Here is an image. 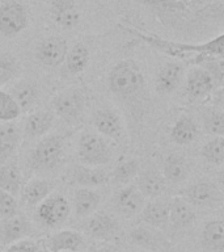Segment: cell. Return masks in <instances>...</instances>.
Segmentation results:
<instances>
[{
    "instance_id": "obj_1",
    "label": "cell",
    "mask_w": 224,
    "mask_h": 252,
    "mask_svg": "<svg viewBox=\"0 0 224 252\" xmlns=\"http://www.w3.org/2000/svg\"><path fill=\"white\" fill-rule=\"evenodd\" d=\"M141 3L160 15L161 21L170 28L182 29L188 24L203 20L223 19V5H216L207 0H140Z\"/></svg>"
},
{
    "instance_id": "obj_2",
    "label": "cell",
    "mask_w": 224,
    "mask_h": 252,
    "mask_svg": "<svg viewBox=\"0 0 224 252\" xmlns=\"http://www.w3.org/2000/svg\"><path fill=\"white\" fill-rule=\"evenodd\" d=\"M108 82L110 91L121 97H130L139 94L145 86L144 75L133 59L118 62L110 70Z\"/></svg>"
},
{
    "instance_id": "obj_3",
    "label": "cell",
    "mask_w": 224,
    "mask_h": 252,
    "mask_svg": "<svg viewBox=\"0 0 224 252\" xmlns=\"http://www.w3.org/2000/svg\"><path fill=\"white\" fill-rule=\"evenodd\" d=\"M78 158L83 165L100 167L109 163L112 150L105 138L100 134L85 131L78 141Z\"/></svg>"
},
{
    "instance_id": "obj_4",
    "label": "cell",
    "mask_w": 224,
    "mask_h": 252,
    "mask_svg": "<svg viewBox=\"0 0 224 252\" xmlns=\"http://www.w3.org/2000/svg\"><path fill=\"white\" fill-rule=\"evenodd\" d=\"M64 153V139L59 134H50L37 143L30 155L31 167L37 171L55 168L62 160Z\"/></svg>"
},
{
    "instance_id": "obj_5",
    "label": "cell",
    "mask_w": 224,
    "mask_h": 252,
    "mask_svg": "<svg viewBox=\"0 0 224 252\" xmlns=\"http://www.w3.org/2000/svg\"><path fill=\"white\" fill-rule=\"evenodd\" d=\"M37 206V218L47 227H59L70 218V201L60 193H50Z\"/></svg>"
},
{
    "instance_id": "obj_6",
    "label": "cell",
    "mask_w": 224,
    "mask_h": 252,
    "mask_svg": "<svg viewBox=\"0 0 224 252\" xmlns=\"http://www.w3.org/2000/svg\"><path fill=\"white\" fill-rule=\"evenodd\" d=\"M29 24L27 8L16 0H8L0 5V34L8 38L16 37Z\"/></svg>"
},
{
    "instance_id": "obj_7",
    "label": "cell",
    "mask_w": 224,
    "mask_h": 252,
    "mask_svg": "<svg viewBox=\"0 0 224 252\" xmlns=\"http://www.w3.org/2000/svg\"><path fill=\"white\" fill-rule=\"evenodd\" d=\"M85 94L78 88H68L55 94L51 101L54 113L67 121H72L82 116L85 108Z\"/></svg>"
},
{
    "instance_id": "obj_8",
    "label": "cell",
    "mask_w": 224,
    "mask_h": 252,
    "mask_svg": "<svg viewBox=\"0 0 224 252\" xmlns=\"http://www.w3.org/2000/svg\"><path fill=\"white\" fill-rule=\"evenodd\" d=\"M181 197L198 208H216L223 202V192L211 181H198L189 185Z\"/></svg>"
},
{
    "instance_id": "obj_9",
    "label": "cell",
    "mask_w": 224,
    "mask_h": 252,
    "mask_svg": "<svg viewBox=\"0 0 224 252\" xmlns=\"http://www.w3.org/2000/svg\"><path fill=\"white\" fill-rule=\"evenodd\" d=\"M130 239L134 244L152 252H168L172 248L169 240L159 228L151 226H138L130 231Z\"/></svg>"
},
{
    "instance_id": "obj_10",
    "label": "cell",
    "mask_w": 224,
    "mask_h": 252,
    "mask_svg": "<svg viewBox=\"0 0 224 252\" xmlns=\"http://www.w3.org/2000/svg\"><path fill=\"white\" fill-rule=\"evenodd\" d=\"M215 86V80L203 67L194 66L186 74V94L192 101L207 97Z\"/></svg>"
},
{
    "instance_id": "obj_11",
    "label": "cell",
    "mask_w": 224,
    "mask_h": 252,
    "mask_svg": "<svg viewBox=\"0 0 224 252\" xmlns=\"http://www.w3.org/2000/svg\"><path fill=\"white\" fill-rule=\"evenodd\" d=\"M68 45L60 35L47 37L37 47V58L47 67H56L62 64L66 59Z\"/></svg>"
},
{
    "instance_id": "obj_12",
    "label": "cell",
    "mask_w": 224,
    "mask_h": 252,
    "mask_svg": "<svg viewBox=\"0 0 224 252\" xmlns=\"http://www.w3.org/2000/svg\"><path fill=\"white\" fill-rule=\"evenodd\" d=\"M33 232L31 222L24 216H12L0 222V243L4 246L27 239Z\"/></svg>"
},
{
    "instance_id": "obj_13",
    "label": "cell",
    "mask_w": 224,
    "mask_h": 252,
    "mask_svg": "<svg viewBox=\"0 0 224 252\" xmlns=\"http://www.w3.org/2000/svg\"><path fill=\"white\" fill-rule=\"evenodd\" d=\"M86 234L93 239L108 242L113 239L119 231V223L113 216L108 213H93L88 217L85 223Z\"/></svg>"
},
{
    "instance_id": "obj_14",
    "label": "cell",
    "mask_w": 224,
    "mask_h": 252,
    "mask_svg": "<svg viewBox=\"0 0 224 252\" xmlns=\"http://www.w3.org/2000/svg\"><path fill=\"white\" fill-rule=\"evenodd\" d=\"M144 205V196L134 184H127L114 197V209L126 218L139 214Z\"/></svg>"
},
{
    "instance_id": "obj_15",
    "label": "cell",
    "mask_w": 224,
    "mask_h": 252,
    "mask_svg": "<svg viewBox=\"0 0 224 252\" xmlns=\"http://www.w3.org/2000/svg\"><path fill=\"white\" fill-rule=\"evenodd\" d=\"M185 68L180 62H167L157 71L155 78V90L157 94H169L181 86Z\"/></svg>"
},
{
    "instance_id": "obj_16",
    "label": "cell",
    "mask_w": 224,
    "mask_h": 252,
    "mask_svg": "<svg viewBox=\"0 0 224 252\" xmlns=\"http://www.w3.org/2000/svg\"><path fill=\"white\" fill-rule=\"evenodd\" d=\"M84 242L85 240L82 232L75 230H62L45 240V248L47 252H79L84 247Z\"/></svg>"
},
{
    "instance_id": "obj_17",
    "label": "cell",
    "mask_w": 224,
    "mask_h": 252,
    "mask_svg": "<svg viewBox=\"0 0 224 252\" xmlns=\"http://www.w3.org/2000/svg\"><path fill=\"white\" fill-rule=\"evenodd\" d=\"M93 125L104 138L119 141L123 133L121 118L112 109H98L93 114Z\"/></svg>"
},
{
    "instance_id": "obj_18",
    "label": "cell",
    "mask_w": 224,
    "mask_h": 252,
    "mask_svg": "<svg viewBox=\"0 0 224 252\" xmlns=\"http://www.w3.org/2000/svg\"><path fill=\"white\" fill-rule=\"evenodd\" d=\"M50 15L53 21L64 29H72L80 21V12L74 0H53Z\"/></svg>"
},
{
    "instance_id": "obj_19",
    "label": "cell",
    "mask_w": 224,
    "mask_h": 252,
    "mask_svg": "<svg viewBox=\"0 0 224 252\" xmlns=\"http://www.w3.org/2000/svg\"><path fill=\"white\" fill-rule=\"evenodd\" d=\"M140 218L147 226L155 228H165L169 223V200L153 198L143 206Z\"/></svg>"
},
{
    "instance_id": "obj_20",
    "label": "cell",
    "mask_w": 224,
    "mask_h": 252,
    "mask_svg": "<svg viewBox=\"0 0 224 252\" xmlns=\"http://www.w3.org/2000/svg\"><path fill=\"white\" fill-rule=\"evenodd\" d=\"M138 189L144 198H157L167 189V181L160 171L149 168L138 173Z\"/></svg>"
},
{
    "instance_id": "obj_21",
    "label": "cell",
    "mask_w": 224,
    "mask_h": 252,
    "mask_svg": "<svg viewBox=\"0 0 224 252\" xmlns=\"http://www.w3.org/2000/svg\"><path fill=\"white\" fill-rule=\"evenodd\" d=\"M196 212L184 197L176 196L169 200V223L176 228H186L196 220Z\"/></svg>"
},
{
    "instance_id": "obj_22",
    "label": "cell",
    "mask_w": 224,
    "mask_h": 252,
    "mask_svg": "<svg viewBox=\"0 0 224 252\" xmlns=\"http://www.w3.org/2000/svg\"><path fill=\"white\" fill-rule=\"evenodd\" d=\"M72 177L76 184L82 188H94L105 185L110 180L109 173L105 169L98 167H89V165L79 164L74 168Z\"/></svg>"
},
{
    "instance_id": "obj_23",
    "label": "cell",
    "mask_w": 224,
    "mask_h": 252,
    "mask_svg": "<svg viewBox=\"0 0 224 252\" xmlns=\"http://www.w3.org/2000/svg\"><path fill=\"white\" fill-rule=\"evenodd\" d=\"M51 190L53 184L50 181L41 177H33L23 185L20 194L28 206H37L50 194Z\"/></svg>"
},
{
    "instance_id": "obj_24",
    "label": "cell",
    "mask_w": 224,
    "mask_h": 252,
    "mask_svg": "<svg viewBox=\"0 0 224 252\" xmlns=\"http://www.w3.org/2000/svg\"><path fill=\"white\" fill-rule=\"evenodd\" d=\"M55 113L51 110H35L25 120V134L29 138H41L51 129Z\"/></svg>"
},
{
    "instance_id": "obj_25",
    "label": "cell",
    "mask_w": 224,
    "mask_h": 252,
    "mask_svg": "<svg viewBox=\"0 0 224 252\" xmlns=\"http://www.w3.org/2000/svg\"><path fill=\"white\" fill-rule=\"evenodd\" d=\"M189 163L181 154H170L163 165V176L167 183L178 184L189 176Z\"/></svg>"
},
{
    "instance_id": "obj_26",
    "label": "cell",
    "mask_w": 224,
    "mask_h": 252,
    "mask_svg": "<svg viewBox=\"0 0 224 252\" xmlns=\"http://www.w3.org/2000/svg\"><path fill=\"white\" fill-rule=\"evenodd\" d=\"M101 202L98 192L90 188H79L74 193V209L78 217H89L96 213Z\"/></svg>"
},
{
    "instance_id": "obj_27",
    "label": "cell",
    "mask_w": 224,
    "mask_h": 252,
    "mask_svg": "<svg viewBox=\"0 0 224 252\" xmlns=\"http://www.w3.org/2000/svg\"><path fill=\"white\" fill-rule=\"evenodd\" d=\"M23 173L16 161H7L0 165V189L17 196L23 189Z\"/></svg>"
},
{
    "instance_id": "obj_28",
    "label": "cell",
    "mask_w": 224,
    "mask_h": 252,
    "mask_svg": "<svg viewBox=\"0 0 224 252\" xmlns=\"http://www.w3.org/2000/svg\"><path fill=\"white\" fill-rule=\"evenodd\" d=\"M20 141V133L13 122H4L0 126V165L7 163L15 154Z\"/></svg>"
},
{
    "instance_id": "obj_29",
    "label": "cell",
    "mask_w": 224,
    "mask_h": 252,
    "mask_svg": "<svg viewBox=\"0 0 224 252\" xmlns=\"http://www.w3.org/2000/svg\"><path fill=\"white\" fill-rule=\"evenodd\" d=\"M11 94L17 102V105L20 106L21 113L31 109L38 100L37 86L29 80H21V82L16 83L15 86L12 87Z\"/></svg>"
},
{
    "instance_id": "obj_30",
    "label": "cell",
    "mask_w": 224,
    "mask_h": 252,
    "mask_svg": "<svg viewBox=\"0 0 224 252\" xmlns=\"http://www.w3.org/2000/svg\"><path fill=\"white\" fill-rule=\"evenodd\" d=\"M170 137L177 145H190L198 137V126L196 125V122L193 121V118L188 117V116H182L173 125Z\"/></svg>"
},
{
    "instance_id": "obj_31",
    "label": "cell",
    "mask_w": 224,
    "mask_h": 252,
    "mask_svg": "<svg viewBox=\"0 0 224 252\" xmlns=\"http://www.w3.org/2000/svg\"><path fill=\"white\" fill-rule=\"evenodd\" d=\"M202 240L208 250L222 252L224 248V224L222 220H212L206 222L202 231Z\"/></svg>"
},
{
    "instance_id": "obj_32",
    "label": "cell",
    "mask_w": 224,
    "mask_h": 252,
    "mask_svg": "<svg viewBox=\"0 0 224 252\" xmlns=\"http://www.w3.org/2000/svg\"><path fill=\"white\" fill-rule=\"evenodd\" d=\"M67 71L72 75L82 74L85 70L89 63V50L85 45L83 43H76L67 51L66 59Z\"/></svg>"
},
{
    "instance_id": "obj_33",
    "label": "cell",
    "mask_w": 224,
    "mask_h": 252,
    "mask_svg": "<svg viewBox=\"0 0 224 252\" xmlns=\"http://www.w3.org/2000/svg\"><path fill=\"white\" fill-rule=\"evenodd\" d=\"M140 172V164L137 159H127L121 161L112 173V181L117 185H127Z\"/></svg>"
},
{
    "instance_id": "obj_34",
    "label": "cell",
    "mask_w": 224,
    "mask_h": 252,
    "mask_svg": "<svg viewBox=\"0 0 224 252\" xmlns=\"http://www.w3.org/2000/svg\"><path fill=\"white\" fill-rule=\"evenodd\" d=\"M200 157L214 165L223 164L224 161V138L215 137L200 147Z\"/></svg>"
},
{
    "instance_id": "obj_35",
    "label": "cell",
    "mask_w": 224,
    "mask_h": 252,
    "mask_svg": "<svg viewBox=\"0 0 224 252\" xmlns=\"http://www.w3.org/2000/svg\"><path fill=\"white\" fill-rule=\"evenodd\" d=\"M21 114V109L11 94L0 90V121L13 122Z\"/></svg>"
},
{
    "instance_id": "obj_36",
    "label": "cell",
    "mask_w": 224,
    "mask_h": 252,
    "mask_svg": "<svg viewBox=\"0 0 224 252\" xmlns=\"http://www.w3.org/2000/svg\"><path fill=\"white\" fill-rule=\"evenodd\" d=\"M19 63L12 55L0 54V87L5 86L17 76Z\"/></svg>"
},
{
    "instance_id": "obj_37",
    "label": "cell",
    "mask_w": 224,
    "mask_h": 252,
    "mask_svg": "<svg viewBox=\"0 0 224 252\" xmlns=\"http://www.w3.org/2000/svg\"><path fill=\"white\" fill-rule=\"evenodd\" d=\"M206 133L214 137H223L224 134V113L222 110H211L206 114L203 121Z\"/></svg>"
},
{
    "instance_id": "obj_38",
    "label": "cell",
    "mask_w": 224,
    "mask_h": 252,
    "mask_svg": "<svg viewBox=\"0 0 224 252\" xmlns=\"http://www.w3.org/2000/svg\"><path fill=\"white\" fill-rule=\"evenodd\" d=\"M19 210V202L15 196L11 193L0 189V218H8V217L16 216Z\"/></svg>"
},
{
    "instance_id": "obj_39",
    "label": "cell",
    "mask_w": 224,
    "mask_h": 252,
    "mask_svg": "<svg viewBox=\"0 0 224 252\" xmlns=\"http://www.w3.org/2000/svg\"><path fill=\"white\" fill-rule=\"evenodd\" d=\"M5 252H38L37 244L30 239H23L8 246Z\"/></svg>"
},
{
    "instance_id": "obj_40",
    "label": "cell",
    "mask_w": 224,
    "mask_h": 252,
    "mask_svg": "<svg viewBox=\"0 0 224 252\" xmlns=\"http://www.w3.org/2000/svg\"><path fill=\"white\" fill-rule=\"evenodd\" d=\"M88 252H119V250L113 244H96L92 246Z\"/></svg>"
},
{
    "instance_id": "obj_41",
    "label": "cell",
    "mask_w": 224,
    "mask_h": 252,
    "mask_svg": "<svg viewBox=\"0 0 224 252\" xmlns=\"http://www.w3.org/2000/svg\"><path fill=\"white\" fill-rule=\"evenodd\" d=\"M59 252H70V251H59Z\"/></svg>"
}]
</instances>
